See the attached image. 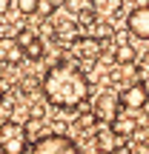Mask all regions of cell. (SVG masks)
Wrapping results in <instances>:
<instances>
[{
    "instance_id": "21",
    "label": "cell",
    "mask_w": 149,
    "mask_h": 154,
    "mask_svg": "<svg viewBox=\"0 0 149 154\" xmlns=\"http://www.w3.org/2000/svg\"><path fill=\"white\" fill-rule=\"evenodd\" d=\"M138 154H149V143H146V146H144V149H141Z\"/></svg>"
},
{
    "instance_id": "14",
    "label": "cell",
    "mask_w": 149,
    "mask_h": 154,
    "mask_svg": "<svg viewBox=\"0 0 149 154\" xmlns=\"http://www.w3.org/2000/svg\"><path fill=\"white\" fill-rule=\"evenodd\" d=\"M135 77H138V83H144L149 88V51L138 54V60H135Z\"/></svg>"
},
{
    "instance_id": "2",
    "label": "cell",
    "mask_w": 149,
    "mask_h": 154,
    "mask_svg": "<svg viewBox=\"0 0 149 154\" xmlns=\"http://www.w3.org/2000/svg\"><path fill=\"white\" fill-rule=\"evenodd\" d=\"M29 154H83V149L75 143L72 137L52 131V134H40V137H34Z\"/></svg>"
},
{
    "instance_id": "17",
    "label": "cell",
    "mask_w": 149,
    "mask_h": 154,
    "mask_svg": "<svg viewBox=\"0 0 149 154\" xmlns=\"http://www.w3.org/2000/svg\"><path fill=\"white\" fill-rule=\"evenodd\" d=\"M11 109H15V100H11L9 94H3V97H0V123H6L11 117Z\"/></svg>"
},
{
    "instance_id": "19",
    "label": "cell",
    "mask_w": 149,
    "mask_h": 154,
    "mask_svg": "<svg viewBox=\"0 0 149 154\" xmlns=\"http://www.w3.org/2000/svg\"><path fill=\"white\" fill-rule=\"evenodd\" d=\"M15 3H17L15 9L20 11V14L29 17V14H34V6H37V0H15Z\"/></svg>"
},
{
    "instance_id": "8",
    "label": "cell",
    "mask_w": 149,
    "mask_h": 154,
    "mask_svg": "<svg viewBox=\"0 0 149 154\" xmlns=\"http://www.w3.org/2000/svg\"><path fill=\"white\" fill-rule=\"evenodd\" d=\"M23 60H26L23 46L15 37H0V63L3 66H20Z\"/></svg>"
},
{
    "instance_id": "10",
    "label": "cell",
    "mask_w": 149,
    "mask_h": 154,
    "mask_svg": "<svg viewBox=\"0 0 149 154\" xmlns=\"http://www.w3.org/2000/svg\"><path fill=\"white\" fill-rule=\"evenodd\" d=\"M106 126H109L121 140H129V137L135 134V128L141 126V120H138V117H132V114H123V111H121V114H118L112 123H106Z\"/></svg>"
},
{
    "instance_id": "12",
    "label": "cell",
    "mask_w": 149,
    "mask_h": 154,
    "mask_svg": "<svg viewBox=\"0 0 149 154\" xmlns=\"http://www.w3.org/2000/svg\"><path fill=\"white\" fill-rule=\"evenodd\" d=\"M23 54H26V60H34V63L43 60V57H46V51H43V40L34 34V37L29 40L26 46H23Z\"/></svg>"
},
{
    "instance_id": "5",
    "label": "cell",
    "mask_w": 149,
    "mask_h": 154,
    "mask_svg": "<svg viewBox=\"0 0 149 154\" xmlns=\"http://www.w3.org/2000/svg\"><path fill=\"white\" fill-rule=\"evenodd\" d=\"M95 117H98V123H112L118 114H121V103H118V97L115 94H109V91H103V94H98L95 97Z\"/></svg>"
},
{
    "instance_id": "20",
    "label": "cell",
    "mask_w": 149,
    "mask_h": 154,
    "mask_svg": "<svg viewBox=\"0 0 149 154\" xmlns=\"http://www.w3.org/2000/svg\"><path fill=\"white\" fill-rule=\"evenodd\" d=\"M9 11V0H0V14H6Z\"/></svg>"
},
{
    "instance_id": "3",
    "label": "cell",
    "mask_w": 149,
    "mask_h": 154,
    "mask_svg": "<svg viewBox=\"0 0 149 154\" xmlns=\"http://www.w3.org/2000/svg\"><path fill=\"white\" fill-rule=\"evenodd\" d=\"M29 134L23 123L6 120L0 126V154H29Z\"/></svg>"
},
{
    "instance_id": "7",
    "label": "cell",
    "mask_w": 149,
    "mask_h": 154,
    "mask_svg": "<svg viewBox=\"0 0 149 154\" xmlns=\"http://www.w3.org/2000/svg\"><path fill=\"white\" fill-rule=\"evenodd\" d=\"M95 146H98V154H106V151H121L126 146V140H121L106 123L103 126L98 123V128H95Z\"/></svg>"
},
{
    "instance_id": "22",
    "label": "cell",
    "mask_w": 149,
    "mask_h": 154,
    "mask_svg": "<svg viewBox=\"0 0 149 154\" xmlns=\"http://www.w3.org/2000/svg\"><path fill=\"white\" fill-rule=\"evenodd\" d=\"M3 94H6V88H3V83H0V97H3Z\"/></svg>"
},
{
    "instance_id": "15",
    "label": "cell",
    "mask_w": 149,
    "mask_h": 154,
    "mask_svg": "<svg viewBox=\"0 0 149 154\" xmlns=\"http://www.w3.org/2000/svg\"><path fill=\"white\" fill-rule=\"evenodd\" d=\"M75 126L80 128V131H92V128H98V117H95V111H80L75 120Z\"/></svg>"
},
{
    "instance_id": "1",
    "label": "cell",
    "mask_w": 149,
    "mask_h": 154,
    "mask_svg": "<svg viewBox=\"0 0 149 154\" xmlns=\"http://www.w3.org/2000/svg\"><path fill=\"white\" fill-rule=\"evenodd\" d=\"M40 91H43L49 106H55L60 111H77L89 100L92 83L80 72V66H75L69 60H60L55 66H49L46 74L40 77Z\"/></svg>"
},
{
    "instance_id": "6",
    "label": "cell",
    "mask_w": 149,
    "mask_h": 154,
    "mask_svg": "<svg viewBox=\"0 0 149 154\" xmlns=\"http://www.w3.org/2000/svg\"><path fill=\"white\" fill-rule=\"evenodd\" d=\"M126 29H129V34H132V37L149 40V3H146V6H138V9L129 11Z\"/></svg>"
},
{
    "instance_id": "9",
    "label": "cell",
    "mask_w": 149,
    "mask_h": 154,
    "mask_svg": "<svg viewBox=\"0 0 149 154\" xmlns=\"http://www.w3.org/2000/svg\"><path fill=\"white\" fill-rule=\"evenodd\" d=\"M72 49H75V54L80 57V60L92 63V60H98V57H100L103 46H100V40H98V37H75Z\"/></svg>"
},
{
    "instance_id": "23",
    "label": "cell",
    "mask_w": 149,
    "mask_h": 154,
    "mask_svg": "<svg viewBox=\"0 0 149 154\" xmlns=\"http://www.w3.org/2000/svg\"><path fill=\"white\" fill-rule=\"evenodd\" d=\"M0 126H3V123H0Z\"/></svg>"
},
{
    "instance_id": "16",
    "label": "cell",
    "mask_w": 149,
    "mask_h": 154,
    "mask_svg": "<svg viewBox=\"0 0 149 154\" xmlns=\"http://www.w3.org/2000/svg\"><path fill=\"white\" fill-rule=\"evenodd\" d=\"M46 106L43 100H32L29 103V120H46Z\"/></svg>"
},
{
    "instance_id": "13",
    "label": "cell",
    "mask_w": 149,
    "mask_h": 154,
    "mask_svg": "<svg viewBox=\"0 0 149 154\" xmlns=\"http://www.w3.org/2000/svg\"><path fill=\"white\" fill-rule=\"evenodd\" d=\"M57 9H60V0H37V6H34V17L49 20V17H55Z\"/></svg>"
},
{
    "instance_id": "18",
    "label": "cell",
    "mask_w": 149,
    "mask_h": 154,
    "mask_svg": "<svg viewBox=\"0 0 149 154\" xmlns=\"http://www.w3.org/2000/svg\"><path fill=\"white\" fill-rule=\"evenodd\" d=\"M37 88H40L37 77H23V80H20V91L23 94H32V91H37Z\"/></svg>"
},
{
    "instance_id": "11",
    "label": "cell",
    "mask_w": 149,
    "mask_h": 154,
    "mask_svg": "<svg viewBox=\"0 0 149 154\" xmlns=\"http://www.w3.org/2000/svg\"><path fill=\"white\" fill-rule=\"evenodd\" d=\"M112 60H115L118 66H135V60H138V51H135L129 43H123V46H118V49H115Z\"/></svg>"
},
{
    "instance_id": "4",
    "label": "cell",
    "mask_w": 149,
    "mask_h": 154,
    "mask_svg": "<svg viewBox=\"0 0 149 154\" xmlns=\"http://www.w3.org/2000/svg\"><path fill=\"white\" fill-rule=\"evenodd\" d=\"M118 103H121V109H126V111H141V109H146V103H149V88L144 86V83L135 80L132 86H126L121 94H118Z\"/></svg>"
}]
</instances>
